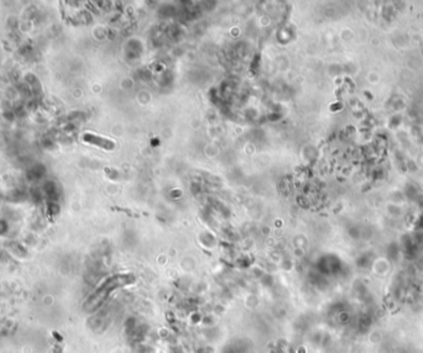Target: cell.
Here are the masks:
<instances>
[{"label": "cell", "mask_w": 423, "mask_h": 353, "mask_svg": "<svg viewBox=\"0 0 423 353\" xmlns=\"http://www.w3.org/2000/svg\"><path fill=\"white\" fill-rule=\"evenodd\" d=\"M83 140L86 141V142L92 143V145L98 146V147H102L105 149H112L113 147H114V142L107 140V138L98 137V136L92 135V133H86V135H83Z\"/></svg>", "instance_id": "1"}]
</instances>
